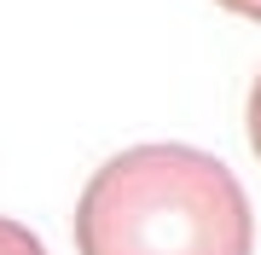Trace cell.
Here are the masks:
<instances>
[{"label":"cell","instance_id":"7a4b0ae2","mask_svg":"<svg viewBox=\"0 0 261 255\" xmlns=\"http://www.w3.org/2000/svg\"><path fill=\"white\" fill-rule=\"evenodd\" d=\"M0 255H47V244H41V238L23 226V220L0 215Z\"/></svg>","mask_w":261,"mask_h":255},{"label":"cell","instance_id":"277c9868","mask_svg":"<svg viewBox=\"0 0 261 255\" xmlns=\"http://www.w3.org/2000/svg\"><path fill=\"white\" fill-rule=\"evenodd\" d=\"M215 6H226L232 18H250V23H261V0H215Z\"/></svg>","mask_w":261,"mask_h":255},{"label":"cell","instance_id":"3957f363","mask_svg":"<svg viewBox=\"0 0 261 255\" xmlns=\"http://www.w3.org/2000/svg\"><path fill=\"white\" fill-rule=\"evenodd\" d=\"M244 122H250V151L261 162V70H255V81H250V104H244Z\"/></svg>","mask_w":261,"mask_h":255},{"label":"cell","instance_id":"6da1fadb","mask_svg":"<svg viewBox=\"0 0 261 255\" xmlns=\"http://www.w3.org/2000/svg\"><path fill=\"white\" fill-rule=\"evenodd\" d=\"M82 255H255L238 174L197 145H134L99 162L75 203Z\"/></svg>","mask_w":261,"mask_h":255}]
</instances>
